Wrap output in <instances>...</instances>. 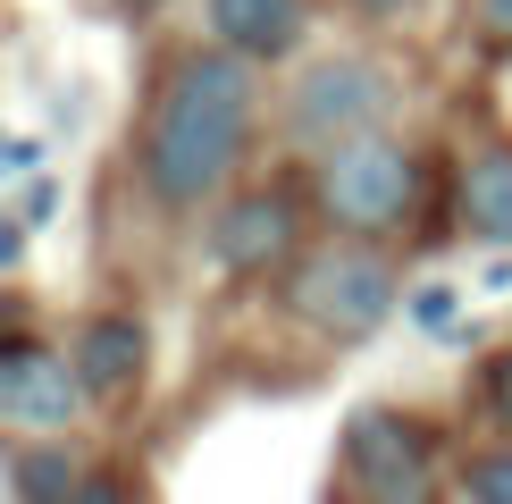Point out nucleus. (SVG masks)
Returning a JSON list of instances; mask_svg holds the SVG:
<instances>
[{
  "mask_svg": "<svg viewBox=\"0 0 512 504\" xmlns=\"http://www.w3.org/2000/svg\"><path fill=\"white\" fill-rule=\"evenodd\" d=\"M76 479H84V471H68V454H26V462H17V488H26V504H68Z\"/></svg>",
  "mask_w": 512,
  "mask_h": 504,
  "instance_id": "obj_11",
  "label": "nucleus"
},
{
  "mask_svg": "<svg viewBox=\"0 0 512 504\" xmlns=\"http://www.w3.org/2000/svg\"><path fill=\"white\" fill-rule=\"evenodd\" d=\"M286 244H294V210H286V194H244V202L219 210V227H210L219 269H269Z\"/></svg>",
  "mask_w": 512,
  "mask_h": 504,
  "instance_id": "obj_8",
  "label": "nucleus"
},
{
  "mask_svg": "<svg viewBox=\"0 0 512 504\" xmlns=\"http://www.w3.org/2000/svg\"><path fill=\"white\" fill-rule=\"evenodd\" d=\"M487 395H496V412L512 420V353H504V362H496V370H487Z\"/></svg>",
  "mask_w": 512,
  "mask_h": 504,
  "instance_id": "obj_16",
  "label": "nucleus"
},
{
  "mask_svg": "<svg viewBox=\"0 0 512 504\" xmlns=\"http://www.w3.org/2000/svg\"><path fill=\"white\" fill-rule=\"evenodd\" d=\"M471 26L487 42H512V0H471Z\"/></svg>",
  "mask_w": 512,
  "mask_h": 504,
  "instance_id": "obj_14",
  "label": "nucleus"
},
{
  "mask_svg": "<svg viewBox=\"0 0 512 504\" xmlns=\"http://www.w3.org/2000/svg\"><path fill=\"white\" fill-rule=\"evenodd\" d=\"M294 311L336 336V345H361V336L387 328L395 311V269L378 261V252H319V261L294 278Z\"/></svg>",
  "mask_w": 512,
  "mask_h": 504,
  "instance_id": "obj_4",
  "label": "nucleus"
},
{
  "mask_svg": "<svg viewBox=\"0 0 512 504\" xmlns=\"http://www.w3.org/2000/svg\"><path fill=\"white\" fill-rule=\"evenodd\" d=\"M252 135V59L244 51H185L168 76L152 135H143V185L160 210H202L244 160Z\"/></svg>",
  "mask_w": 512,
  "mask_h": 504,
  "instance_id": "obj_1",
  "label": "nucleus"
},
{
  "mask_svg": "<svg viewBox=\"0 0 512 504\" xmlns=\"http://www.w3.org/2000/svg\"><path fill=\"white\" fill-rule=\"evenodd\" d=\"M412 320H420V328H437V336H454V294H445V286L412 294Z\"/></svg>",
  "mask_w": 512,
  "mask_h": 504,
  "instance_id": "obj_13",
  "label": "nucleus"
},
{
  "mask_svg": "<svg viewBox=\"0 0 512 504\" xmlns=\"http://www.w3.org/2000/svg\"><path fill=\"white\" fill-rule=\"evenodd\" d=\"M462 488H471V504H512V454H479Z\"/></svg>",
  "mask_w": 512,
  "mask_h": 504,
  "instance_id": "obj_12",
  "label": "nucleus"
},
{
  "mask_svg": "<svg viewBox=\"0 0 512 504\" xmlns=\"http://www.w3.org/2000/svg\"><path fill=\"white\" fill-rule=\"evenodd\" d=\"M345 462H353V488L370 504H420L429 496V437L403 412H361L345 429Z\"/></svg>",
  "mask_w": 512,
  "mask_h": 504,
  "instance_id": "obj_5",
  "label": "nucleus"
},
{
  "mask_svg": "<svg viewBox=\"0 0 512 504\" xmlns=\"http://www.w3.org/2000/svg\"><path fill=\"white\" fill-rule=\"evenodd\" d=\"M387 110H395V84H387V68H378V59H361V51L311 59V68L294 76V101H286L294 135L319 143V152L378 135V126H387Z\"/></svg>",
  "mask_w": 512,
  "mask_h": 504,
  "instance_id": "obj_3",
  "label": "nucleus"
},
{
  "mask_svg": "<svg viewBox=\"0 0 512 504\" xmlns=\"http://www.w3.org/2000/svg\"><path fill=\"white\" fill-rule=\"evenodd\" d=\"M68 504H135V496H126V488H118V479H101V471H84Z\"/></svg>",
  "mask_w": 512,
  "mask_h": 504,
  "instance_id": "obj_15",
  "label": "nucleus"
},
{
  "mask_svg": "<svg viewBox=\"0 0 512 504\" xmlns=\"http://www.w3.org/2000/svg\"><path fill=\"white\" fill-rule=\"evenodd\" d=\"M361 9H370V17H403V9H412V0H361Z\"/></svg>",
  "mask_w": 512,
  "mask_h": 504,
  "instance_id": "obj_17",
  "label": "nucleus"
},
{
  "mask_svg": "<svg viewBox=\"0 0 512 504\" xmlns=\"http://www.w3.org/2000/svg\"><path fill=\"white\" fill-rule=\"evenodd\" d=\"M126 9H160V0H126Z\"/></svg>",
  "mask_w": 512,
  "mask_h": 504,
  "instance_id": "obj_19",
  "label": "nucleus"
},
{
  "mask_svg": "<svg viewBox=\"0 0 512 504\" xmlns=\"http://www.w3.org/2000/svg\"><path fill=\"white\" fill-rule=\"evenodd\" d=\"M210 34L244 59H286L303 42V0H210Z\"/></svg>",
  "mask_w": 512,
  "mask_h": 504,
  "instance_id": "obj_9",
  "label": "nucleus"
},
{
  "mask_svg": "<svg viewBox=\"0 0 512 504\" xmlns=\"http://www.w3.org/2000/svg\"><path fill=\"white\" fill-rule=\"evenodd\" d=\"M84 404H93V395H84L76 362H59V353H42V345L0 353V420H17V429H68Z\"/></svg>",
  "mask_w": 512,
  "mask_h": 504,
  "instance_id": "obj_6",
  "label": "nucleus"
},
{
  "mask_svg": "<svg viewBox=\"0 0 512 504\" xmlns=\"http://www.w3.org/2000/svg\"><path fill=\"white\" fill-rule=\"evenodd\" d=\"M17 261V227H0V269H9Z\"/></svg>",
  "mask_w": 512,
  "mask_h": 504,
  "instance_id": "obj_18",
  "label": "nucleus"
},
{
  "mask_svg": "<svg viewBox=\"0 0 512 504\" xmlns=\"http://www.w3.org/2000/svg\"><path fill=\"white\" fill-rule=\"evenodd\" d=\"M143 362H152V336H143V320H126V311H101V320L76 328V378H84L93 404H126L143 387Z\"/></svg>",
  "mask_w": 512,
  "mask_h": 504,
  "instance_id": "obj_7",
  "label": "nucleus"
},
{
  "mask_svg": "<svg viewBox=\"0 0 512 504\" xmlns=\"http://www.w3.org/2000/svg\"><path fill=\"white\" fill-rule=\"evenodd\" d=\"M412 185H420V168L387 135L336 143V152L319 160V210H328L336 227H353V236H387V227H403L412 219Z\"/></svg>",
  "mask_w": 512,
  "mask_h": 504,
  "instance_id": "obj_2",
  "label": "nucleus"
},
{
  "mask_svg": "<svg viewBox=\"0 0 512 504\" xmlns=\"http://www.w3.org/2000/svg\"><path fill=\"white\" fill-rule=\"evenodd\" d=\"M462 227L487 244H512V152H471V168H462Z\"/></svg>",
  "mask_w": 512,
  "mask_h": 504,
  "instance_id": "obj_10",
  "label": "nucleus"
}]
</instances>
